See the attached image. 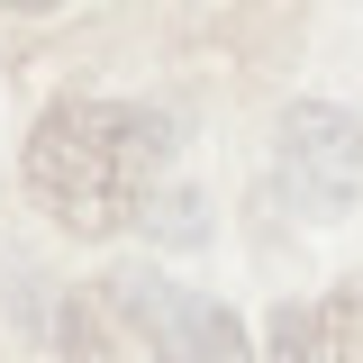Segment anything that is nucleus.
<instances>
[{
  "instance_id": "1",
  "label": "nucleus",
  "mask_w": 363,
  "mask_h": 363,
  "mask_svg": "<svg viewBox=\"0 0 363 363\" xmlns=\"http://www.w3.org/2000/svg\"><path fill=\"white\" fill-rule=\"evenodd\" d=\"M28 200L64 236H118L155 209V173H164V118L136 100H55L28 128Z\"/></svg>"
},
{
  "instance_id": "2",
  "label": "nucleus",
  "mask_w": 363,
  "mask_h": 363,
  "mask_svg": "<svg viewBox=\"0 0 363 363\" xmlns=\"http://www.w3.org/2000/svg\"><path fill=\"white\" fill-rule=\"evenodd\" d=\"M281 200L300 218H345L363 191V118L336 109V100H300L281 118Z\"/></svg>"
},
{
  "instance_id": "3",
  "label": "nucleus",
  "mask_w": 363,
  "mask_h": 363,
  "mask_svg": "<svg viewBox=\"0 0 363 363\" xmlns=\"http://www.w3.org/2000/svg\"><path fill=\"white\" fill-rule=\"evenodd\" d=\"M64 363H164L155 345V281H73L55 309Z\"/></svg>"
},
{
  "instance_id": "4",
  "label": "nucleus",
  "mask_w": 363,
  "mask_h": 363,
  "mask_svg": "<svg viewBox=\"0 0 363 363\" xmlns=\"http://www.w3.org/2000/svg\"><path fill=\"white\" fill-rule=\"evenodd\" d=\"M155 345L164 363H255V336L218 300H173V291H155Z\"/></svg>"
},
{
  "instance_id": "5",
  "label": "nucleus",
  "mask_w": 363,
  "mask_h": 363,
  "mask_svg": "<svg viewBox=\"0 0 363 363\" xmlns=\"http://www.w3.org/2000/svg\"><path fill=\"white\" fill-rule=\"evenodd\" d=\"M300 345H309V363H363V272L300 318Z\"/></svg>"
},
{
  "instance_id": "6",
  "label": "nucleus",
  "mask_w": 363,
  "mask_h": 363,
  "mask_svg": "<svg viewBox=\"0 0 363 363\" xmlns=\"http://www.w3.org/2000/svg\"><path fill=\"white\" fill-rule=\"evenodd\" d=\"M272 363H309V345H300V309L272 318Z\"/></svg>"
}]
</instances>
